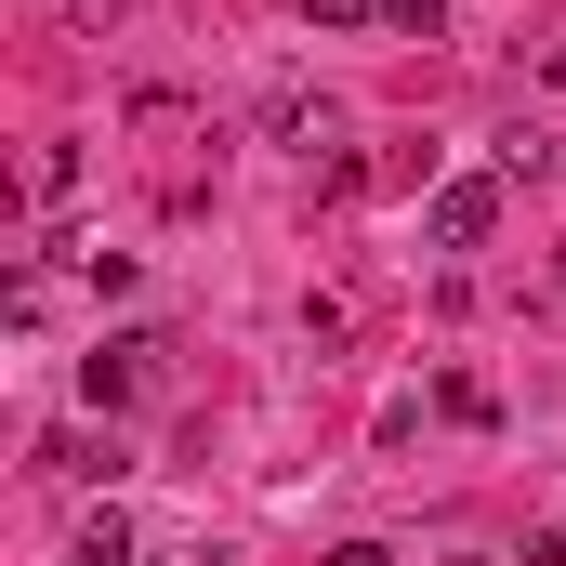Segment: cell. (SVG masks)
Segmentation results:
<instances>
[{
  "label": "cell",
  "instance_id": "cell-1",
  "mask_svg": "<svg viewBox=\"0 0 566 566\" xmlns=\"http://www.w3.org/2000/svg\"><path fill=\"white\" fill-rule=\"evenodd\" d=\"M488 224H501V171H461V185L422 198V238H434V251H488Z\"/></svg>",
  "mask_w": 566,
  "mask_h": 566
},
{
  "label": "cell",
  "instance_id": "cell-2",
  "mask_svg": "<svg viewBox=\"0 0 566 566\" xmlns=\"http://www.w3.org/2000/svg\"><path fill=\"white\" fill-rule=\"evenodd\" d=\"M145 382H158V343H145V329H133V343H106V356L80 369V396H93V409H133Z\"/></svg>",
  "mask_w": 566,
  "mask_h": 566
},
{
  "label": "cell",
  "instance_id": "cell-3",
  "mask_svg": "<svg viewBox=\"0 0 566 566\" xmlns=\"http://www.w3.org/2000/svg\"><path fill=\"white\" fill-rule=\"evenodd\" d=\"M264 133H277V145H303V158H316V145H329V106H303V93H277V106H264Z\"/></svg>",
  "mask_w": 566,
  "mask_h": 566
},
{
  "label": "cell",
  "instance_id": "cell-4",
  "mask_svg": "<svg viewBox=\"0 0 566 566\" xmlns=\"http://www.w3.org/2000/svg\"><path fill=\"white\" fill-rule=\"evenodd\" d=\"M66 566H133V527H119V514H93V527H80V554Z\"/></svg>",
  "mask_w": 566,
  "mask_h": 566
},
{
  "label": "cell",
  "instance_id": "cell-5",
  "mask_svg": "<svg viewBox=\"0 0 566 566\" xmlns=\"http://www.w3.org/2000/svg\"><path fill=\"white\" fill-rule=\"evenodd\" d=\"M316 27H369V13H396V0H303Z\"/></svg>",
  "mask_w": 566,
  "mask_h": 566
},
{
  "label": "cell",
  "instance_id": "cell-6",
  "mask_svg": "<svg viewBox=\"0 0 566 566\" xmlns=\"http://www.w3.org/2000/svg\"><path fill=\"white\" fill-rule=\"evenodd\" d=\"M396 27H409V40H434V27H448V0H396Z\"/></svg>",
  "mask_w": 566,
  "mask_h": 566
},
{
  "label": "cell",
  "instance_id": "cell-7",
  "mask_svg": "<svg viewBox=\"0 0 566 566\" xmlns=\"http://www.w3.org/2000/svg\"><path fill=\"white\" fill-rule=\"evenodd\" d=\"M329 566H396V554H382V541H343V554H329Z\"/></svg>",
  "mask_w": 566,
  "mask_h": 566
}]
</instances>
